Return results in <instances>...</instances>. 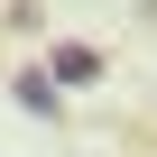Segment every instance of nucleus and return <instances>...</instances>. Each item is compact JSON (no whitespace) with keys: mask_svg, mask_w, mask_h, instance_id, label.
Instances as JSON below:
<instances>
[{"mask_svg":"<svg viewBox=\"0 0 157 157\" xmlns=\"http://www.w3.org/2000/svg\"><path fill=\"white\" fill-rule=\"evenodd\" d=\"M56 74H65V83H93L102 56H93V46H56Z\"/></svg>","mask_w":157,"mask_h":157,"instance_id":"1","label":"nucleus"}]
</instances>
